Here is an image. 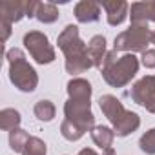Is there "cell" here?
Masks as SVG:
<instances>
[{"label":"cell","instance_id":"obj_1","mask_svg":"<svg viewBox=\"0 0 155 155\" xmlns=\"http://www.w3.org/2000/svg\"><path fill=\"white\" fill-rule=\"evenodd\" d=\"M57 44L66 57V71L69 75H79L93 68V62L88 57V46L82 42L77 26H66L58 35Z\"/></svg>","mask_w":155,"mask_h":155},{"label":"cell","instance_id":"obj_2","mask_svg":"<svg viewBox=\"0 0 155 155\" xmlns=\"http://www.w3.org/2000/svg\"><path fill=\"white\" fill-rule=\"evenodd\" d=\"M137 71H139V58L133 53H126L119 57L115 49L106 53L102 66H101L102 79L111 88H124L126 84L131 82Z\"/></svg>","mask_w":155,"mask_h":155},{"label":"cell","instance_id":"obj_3","mask_svg":"<svg viewBox=\"0 0 155 155\" xmlns=\"http://www.w3.org/2000/svg\"><path fill=\"white\" fill-rule=\"evenodd\" d=\"M6 58L9 62V81L15 84V88L26 93L35 91L38 84V75L35 68L28 64L24 51L18 48H13L6 53Z\"/></svg>","mask_w":155,"mask_h":155},{"label":"cell","instance_id":"obj_4","mask_svg":"<svg viewBox=\"0 0 155 155\" xmlns=\"http://www.w3.org/2000/svg\"><path fill=\"white\" fill-rule=\"evenodd\" d=\"M148 44H151V31L148 28V24H131L130 29L119 33L115 37L113 42V49L115 51H140L144 53Z\"/></svg>","mask_w":155,"mask_h":155},{"label":"cell","instance_id":"obj_5","mask_svg":"<svg viewBox=\"0 0 155 155\" xmlns=\"http://www.w3.org/2000/svg\"><path fill=\"white\" fill-rule=\"evenodd\" d=\"M64 115L84 133L95 128V115L91 113V102L88 99H68L64 104Z\"/></svg>","mask_w":155,"mask_h":155},{"label":"cell","instance_id":"obj_6","mask_svg":"<svg viewBox=\"0 0 155 155\" xmlns=\"http://www.w3.org/2000/svg\"><path fill=\"white\" fill-rule=\"evenodd\" d=\"M24 46L37 64H51L55 60V49L49 38L40 31H29L24 35Z\"/></svg>","mask_w":155,"mask_h":155},{"label":"cell","instance_id":"obj_7","mask_svg":"<svg viewBox=\"0 0 155 155\" xmlns=\"http://www.w3.org/2000/svg\"><path fill=\"white\" fill-rule=\"evenodd\" d=\"M128 95L135 104L146 108L150 113H155V77L153 75L142 77L140 81H137L131 86Z\"/></svg>","mask_w":155,"mask_h":155},{"label":"cell","instance_id":"obj_8","mask_svg":"<svg viewBox=\"0 0 155 155\" xmlns=\"http://www.w3.org/2000/svg\"><path fill=\"white\" fill-rule=\"evenodd\" d=\"M40 2L35 0H15V2H2L0 6V20H6L9 24L18 22L24 17H35Z\"/></svg>","mask_w":155,"mask_h":155},{"label":"cell","instance_id":"obj_9","mask_svg":"<svg viewBox=\"0 0 155 155\" xmlns=\"http://www.w3.org/2000/svg\"><path fill=\"white\" fill-rule=\"evenodd\" d=\"M99 106H101L102 113L106 115V119L111 122V126H115V124L126 115V111H128V110H124L122 102H120L115 95H102V97L99 99Z\"/></svg>","mask_w":155,"mask_h":155},{"label":"cell","instance_id":"obj_10","mask_svg":"<svg viewBox=\"0 0 155 155\" xmlns=\"http://www.w3.org/2000/svg\"><path fill=\"white\" fill-rule=\"evenodd\" d=\"M75 17L82 24H90V22H97L101 18V6L95 2H88L82 0L75 6Z\"/></svg>","mask_w":155,"mask_h":155},{"label":"cell","instance_id":"obj_11","mask_svg":"<svg viewBox=\"0 0 155 155\" xmlns=\"http://www.w3.org/2000/svg\"><path fill=\"white\" fill-rule=\"evenodd\" d=\"M102 8H104V11H106V15H108V24L110 26H119V24H122L124 20H126V17H128V9H130V6L126 4V2H122V0H115V2H104L102 4Z\"/></svg>","mask_w":155,"mask_h":155},{"label":"cell","instance_id":"obj_12","mask_svg":"<svg viewBox=\"0 0 155 155\" xmlns=\"http://www.w3.org/2000/svg\"><path fill=\"white\" fill-rule=\"evenodd\" d=\"M106 53H108V51H106V38H104L102 35H95V37L88 42V57H90V60L93 62L95 68L101 69Z\"/></svg>","mask_w":155,"mask_h":155},{"label":"cell","instance_id":"obj_13","mask_svg":"<svg viewBox=\"0 0 155 155\" xmlns=\"http://www.w3.org/2000/svg\"><path fill=\"white\" fill-rule=\"evenodd\" d=\"M139 126H140V117L135 111H126V115L113 126V131L119 137H126V135L133 133Z\"/></svg>","mask_w":155,"mask_h":155},{"label":"cell","instance_id":"obj_14","mask_svg":"<svg viewBox=\"0 0 155 155\" xmlns=\"http://www.w3.org/2000/svg\"><path fill=\"white\" fill-rule=\"evenodd\" d=\"M69 99H91V84L86 79H71L68 82Z\"/></svg>","mask_w":155,"mask_h":155},{"label":"cell","instance_id":"obj_15","mask_svg":"<svg viewBox=\"0 0 155 155\" xmlns=\"http://www.w3.org/2000/svg\"><path fill=\"white\" fill-rule=\"evenodd\" d=\"M91 139H93V142H95L99 148L108 150V148H111V144H113L115 131H113L111 128H108V126H95V128L91 130Z\"/></svg>","mask_w":155,"mask_h":155},{"label":"cell","instance_id":"obj_16","mask_svg":"<svg viewBox=\"0 0 155 155\" xmlns=\"http://www.w3.org/2000/svg\"><path fill=\"white\" fill-rule=\"evenodd\" d=\"M20 120H22L20 113L17 110H13V108H6V110L0 111V128H2L4 131L17 130L20 126Z\"/></svg>","mask_w":155,"mask_h":155},{"label":"cell","instance_id":"obj_17","mask_svg":"<svg viewBox=\"0 0 155 155\" xmlns=\"http://www.w3.org/2000/svg\"><path fill=\"white\" fill-rule=\"evenodd\" d=\"M35 18L42 24H53L57 18H58V9L55 4H49V2H40L38 4V9H37V15Z\"/></svg>","mask_w":155,"mask_h":155},{"label":"cell","instance_id":"obj_18","mask_svg":"<svg viewBox=\"0 0 155 155\" xmlns=\"http://www.w3.org/2000/svg\"><path fill=\"white\" fill-rule=\"evenodd\" d=\"M33 111H35V117H37L38 120H44V122H49V120H53V119H55V113H57V110H55V104H53L51 101H48V99H42V101H38V102L35 104Z\"/></svg>","mask_w":155,"mask_h":155},{"label":"cell","instance_id":"obj_19","mask_svg":"<svg viewBox=\"0 0 155 155\" xmlns=\"http://www.w3.org/2000/svg\"><path fill=\"white\" fill-rule=\"evenodd\" d=\"M29 139H31L29 133H28L26 130H22V128H17V130L9 131V146H11L13 151H20V153H22V151L26 150Z\"/></svg>","mask_w":155,"mask_h":155},{"label":"cell","instance_id":"obj_20","mask_svg":"<svg viewBox=\"0 0 155 155\" xmlns=\"http://www.w3.org/2000/svg\"><path fill=\"white\" fill-rule=\"evenodd\" d=\"M60 133H62V137L66 139V140H71V142H75V140H79L82 135H84V131L77 126V124H73L71 120H64L62 124H60Z\"/></svg>","mask_w":155,"mask_h":155},{"label":"cell","instance_id":"obj_21","mask_svg":"<svg viewBox=\"0 0 155 155\" xmlns=\"http://www.w3.org/2000/svg\"><path fill=\"white\" fill-rule=\"evenodd\" d=\"M139 148H140L146 155H155V128L148 130V131L140 137Z\"/></svg>","mask_w":155,"mask_h":155},{"label":"cell","instance_id":"obj_22","mask_svg":"<svg viewBox=\"0 0 155 155\" xmlns=\"http://www.w3.org/2000/svg\"><path fill=\"white\" fill-rule=\"evenodd\" d=\"M48 148H46V142L38 137H31L26 150L22 151V155H46Z\"/></svg>","mask_w":155,"mask_h":155},{"label":"cell","instance_id":"obj_23","mask_svg":"<svg viewBox=\"0 0 155 155\" xmlns=\"http://www.w3.org/2000/svg\"><path fill=\"white\" fill-rule=\"evenodd\" d=\"M140 62H142L144 68L153 69L155 68V49H146L142 53V57H140Z\"/></svg>","mask_w":155,"mask_h":155},{"label":"cell","instance_id":"obj_24","mask_svg":"<svg viewBox=\"0 0 155 155\" xmlns=\"http://www.w3.org/2000/svg\"><path fill=\"white\" fill-rule=\"evenodd\" d=\"M144 9H146V22L148 20L155 22V2H144Z\"/></svg>","mask_w":155,"mask_h":155},{"label":"cell","instance_id":"obj_25","mask_svg":"<svg viewBox=\"0 0 155 155\" xmlns=\"http://www.w3.org/2000/svg\"><path fill=\"white\" fill-rule=\"evenodd\" d=\"M0 28H2V42H6L11 35V24L6 20H0Z\"/></svg>","mask_w":155,"mask_h":155},{"label":"cell","instance_id":"obj_26","mask_svg":"<svg viewBox=\"0 0 155 155\" xmlns=\"http://www.w3.org/2000/svg\"><path fill=\"white\" fill-rule=\"evenodd\" d=\"M79 155H99V153L95 150H91V148H84V150L79 151Z\"/></svg>","mask_w":155,"mask_h":155},{"label":"cell","instance_id":"obj_27","mask_svg":"<svg viewBox=\"0 0 155 155\" xmlns=\"http://www.w3.org/2000/svg\"><path fill=\"white\" fill-rule=\"evenodd\" d=\"M102 155H117L113 148H108V150H102Z\"/></svg>","mask_w":155,"mask_h":155},{"label":"cell","instance_id":"obj_28","mask_svg":"<svg viewBox=\"0 0 155 155\" xmlns=\"http://www.w3.org/2000/svg\"><path fill=\"white\" fill-rule=\"evenodd\" d=\"M151 44H155V29L151 31Z\"/></svg>","mask_w":155,"mask_h":155}]
</instances>
